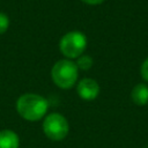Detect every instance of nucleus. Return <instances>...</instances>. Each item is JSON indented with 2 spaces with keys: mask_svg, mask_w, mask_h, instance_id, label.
Returning a JSON list of instances; mask_svg holds the SVG:
<instances>
[{
  "mask_svg": "<svg viewBox=\"0 0 148 148\" xmlns=\"http://www.w3.org/2000/svg\"><path fill=\"white\" fill-rule=\"evenodd\" d=\"M49 108L47 101L37 94H23L16 101L17 113L28 121H37L42 119Z\"/></svg>",
  "mask_w": 148,
  "mask_h": 148,
  "instance_id": "nucleus-1",
  "label": "nucleus"
},
{
  "mask_svg": "<svg viewBox=\"0 0 148 148\" xmlns=\"http://www.w3.org/2000/svg\"><path fill=\"white\" fill-rule=\"evenodd\" d=\"M79 76V68L76 64L71 59H61L58 60L52 69H51V77L56 86L61 89H69L72 88Z\"/></svg>",
  "mask_w": 148,
  "mask_h": 148,
  "instance_id": "nucleus-2",
  "label": "nucleus"
},
{
  "mask_svg": "<svg viewBox=\"0 0 148 148\" xmlns=\"http://www.w3.org/2000/svg\"><path fill=\"white\" fill-rule=\"evenodd\" d=\"M87 47V37L83 32L74 30L65 34L60 42L59 49L60 52L66 57V59H75L82 56L83 51Z\"/></svg>",
  "mask_w": 148,
  "mask_h": 148,
  "instance_id": "nucleus-3",
  "label": "nucleus"
},
{
  "mask_svg": "<svg viewBox=\"0 0 148 148\" xmlns=\"http://www.w3.org/2000/svg\"><path fill=\"white\" fill-rule=\"evenodd\" d=\"M69 126L67 119L60 114V113H51L45 117L43 121V132L44 134L53 140V141H60L65 139L68 134Z\"/></svg>",
  "mask_w": 148,
  "mask_h": 148,
  "instance_id": "nucleus-4",
  "label": "nucleus"
},
{
  "mask_svg": "<svg viewBox=\"0 0 148 148\" xmlns=\"http://www.w3.org/2000/svg\"><path fill=\"white\" fill-rule=\"evenodd\" d=\"M77 95L84 101H92L99 94V84L90 77H84L79 81L76 86Z\"/></svg>",
  "mask_w": 148,
  "mask_h": 148,
  "instance_id": "nucleus-5",
  "label": "nucleus"
},
{
  "mask_svg": "<svg viewBox=\"0 0 148 148\" xmlns=\"http://www.w3.org/2000/svg\"><path fill=\"white\" fill-rule=\"evenodd\" d=\"M131 98L134 104L143 106L148 103V86L143 83L136 84L131 91Z\"/></svg>",
  "mask_w": 148,
  "mask_h": 148,
  "instance_id": "nucleus-6",
  "label": "nucleus"
},
{
  "mask_svg": "<svg viewBox=\"0 0 148 148\" xmlns=\"http://www.w3.org/2000/svg\"><path fill=\"white\" fill-rule=\"evenodd\" d=\"M18 135L12 130L0 131V148H18Z\"/></svg>",
  "mask_w": 148,
  "mask_h": 148,
  "instance_id": "nucleus-7",
  "label": "nucleus"
},
{
  "mask_svg": "<svg viewBox=\"0 0 148 148\" xmlns=\"http://www.w3.org/2000/svg\"><path fill=\"white\" fill-rule=\"evenodd\" d=\"M76 66L79 69H82V71H88L91 68L94 61H92V58L90 56H87V54H83V56H80L76 60Z\"/></svg>",
  "mask_w": 148,
  "mask_h": 148,
  "instance_id": "nucleus-8",
  "label": "nucleus"
},
{
  "mask_svg": "<svg viewBox=\"0 0 148 148\" xmlns=\"http://www.w3.org/2000/svg\"><path fill=\"white\" fill-rule=\"evenodd\" d=\"M9 27V18L8 16L3 13V12H0V35L5 34L7 31Z\"/></svg>",
  "mask_w": 148,
  "mask_h": 148,
  "instance_id": "nucleus-9",
  "label": "nucleus"
},
{
  "mask_svg": "<svg viewBox=\"0 0 148 148\" xmlns=\"http://www.w3.org/2000/svg\"><path fill=\"white\" fill-rule=\"evenodd\" d=\"M140 74L142 76V79L145 81L148 82V58L146 60H143V62L141 64V67H140Z\"/></svg>",
  "mask_w": 148,
  "mask_h": 148,
  "instance_id": "nucleus-10",
  "label": "nucleus"
},
{
  "mask_svg": "<svg viewBox=\"0 0 148 148\" xmlns=\"http://www.w3.org/2000/svg\"><path fill=\"white\" fill-rule=\"evenodd\" d=\"M81 1H83V2L87 3V5H99V3H102L104 0H81Z\"/></svg>",
  "mask_w": 148,
  "mask_h": 148,
  "instance_id": "nucleus-11",
  "label": "nucleus"
}]
</instances>
